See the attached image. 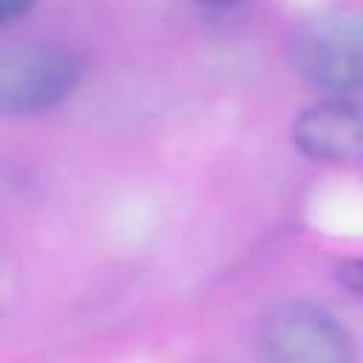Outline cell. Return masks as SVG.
I'll list each match as a JSON object with an SVG mask.
<instances>
[{
    "instance_id": "8992f818",
    "label": "cell",
    "mask_w": 363,
    "mask_h": 363,
    "mask_svg": "<svg viewBox=\"0 0 363 363\" xmlns=\"http://www.w3.org/2000/svg\"><path fill=\"white\" fill-rule=\"evenodd\" d=\"M196 3H204V6H233L238 0H196Z\"/></svg>"
},
{
    "instance_id": "5b68a950",
    "label": "cell",
    "mask_w": 363,
    "mask_h": 363,
    "mask_svg": "<svg viewBox=\"0 0 363 363\" xmlns=\"http://www.w3.org/2000/svg\"><path fill=\"white\" fill-rule=\"evenodd\" d=\"M34 0H0V26H9L11 20L23 17L31 9Z\"/></svg>"
},
{
    "instance_id": "6da1fadb",
    "label": "cell",
    "mask_w": 363,
    "mask_h": 363,
    "mask_svg": "<svg viewBox=\"0 0 363 363\" xmlns=\"http://www.w3.org/2000/svg\"><path fill=\"white\" fill-rule=\"evenodd\" d=\"M363 34L354 11H320L292 37V62L315 85L337 94L360 88Z\"/></svg>"
},
{
    "instance_id": "3957f363",
    "label": "cell",
    "mask_w": 363,
    "mask_h": 363,
    "mask_svg": "<svg viewBox=\"0 0 363 363\" xmlns=\"http://www.w3.org/2000/svg\"><path fill=\"white\" fill-rule=\"evenodd\" d=\"M258 346L275 363H349L354 357L346 326L312 303H286L269 312L261 323Z\"/></svg>"
},
{
    "instance_id": "277c9868",
    "label": "cell",
    "mask_w": 363,
    "mask_h": 363,
    "mask_svg": "<svg viewBox=\"0 0 363 363\" xmlns=\"http://www.w3.org/2000/svg\"><path fill=\"white\" fill-rule=\"evenodd\" d=\"M295 147L329 164L357 162L363 150V119L360 108L349 99H326L306 108L292 125Z\"/></svg>"
},
{
    "instance_id": "7a4b0ae2",
    "label": "cell",
    "mask_w": 363,
    "mask_h": 363,
    "mask_svg": "<svg viewBox=\"0 0 363 363\" xmlns=\"http://www.w3.org/2000/svg\"><path fill=\"white\" fill-rule=\"evenodd\" d=\"M82 62L57 45H11L0 51V111L40 113L62 102L79 82Z\"/></svg>"
}]
</instances>
